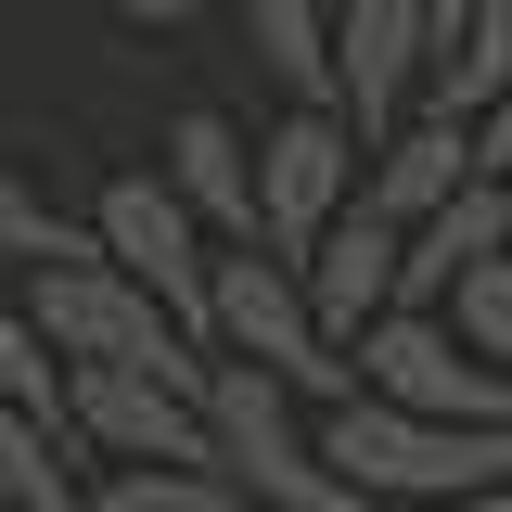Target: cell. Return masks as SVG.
<instances>
[{
  "instance_id": "obj_13",
  "label": "cell",
  "mask_w": 512,
  "mask_h": 512,
  "mask_svg": "<svg viewBox=\"0 0 512 512\" xmlns=\"http://www.w3.org/2000/svg\"><path fill=\"white\" fill-rule=\"evenodd\" d=\"M512 90V0H436V77H423V116L474 128Z\"/></svg>"
},
{
  "instance_id": "obj_4",
  "label": "cell",
  "mask_w": 512,
  "mask_h": 512,
  "mask_svg": "<svg viewBox=\"0 0 512 512\" xmlns=\"http://www.w3.org/2000/svg\"><path fill=\"white\" fill-rule=\"evenodd\" d=\"M205 359H231V372H269V384H295L308 410H333L346 397V359L320 346V320H308V282L282 269V256H218V282H205Z\"/></svg>"
},
{
  "instance_id": "obj_8",
  "label": "cell",
  "mask_w": 512,
  "mask_h": 512,
  "mask_svg": "<svg viewBox=\"0 0 512 512\" xmlns=\"http://www.w3.org/2000/svg\"><path fill=\"white\" fill-rule=\"evenodd\" d=\"M346 384L372 397V410H410V423H448V436H512V384L474 372L461 359V333L448 320H384V333H359L346 346Z\"/></svg>"
},
{
  "instance_id": "obj_2",
  "label": "cell",
  "mask_w": 512,
  "mask_h": 512,
  "mask_svg": "<svg viewBox=\"0 0 512 512\" xmlns=\"http://www.w3.org/2000/svg\"><path fill=\"white\" fill-rule=\"evenodd\" d=\"M13 308H26V333H39V346H52V372H141V384H180V397H205V372H218V359H205V346H192L154 295H128L103 256L39 269Z\"/></svg>"
},
{
  "instance_id": "obj_5",
  "label": "cell",
  "mask_w": 512,
  "mask_h": 512,
  "mask_svg": "<svg viewBox=\"0 0 512 512\" xmlns=\"http://www.w3.org/2000/svg\"><path fill=\"white\" fill-rule=\"evenodd\" d=\"M52 448L77 474H192L205 461V397L141 372H64L52 384Z\"/></svg>"
},
{
  "instance_id": "obj_12",
  "label": "cell",
  "mask_w": 512,
  "mask_h": 512,
  "mask_svg": "<svg viewBox=\"0 0 512 512\" xmlns=\"http://www.w3.org/2000/svg\"><path fill=\"white\" fill-rule=\"evenodd\" d=\"M474 180H487V167H474V128L410 116L397 141H372V180H359V205H372L384 231H423V218H448Z\"/></svg>"
},
{
  "instance_id": "obj_3",
  "label": "cell",
  "mask_w": 512,
  "mask_h": 512,
  "mask_svg": "<svg viewBox=\"0 0 512 512\" xmlns=\"http://www.w3.org/2000/svg\"><path fill=\"white\" fill-rule=\"evenodd\" d=\"M205 474L256 512H346L333 461H320V410L269 372H231V359L205 372Z\"/></svg>"
},
{
  "instance_id": "obj_15",
  "label": "cell",
  "mask_w": 512,
  "mask_h": 512,
  "mask_svg": "<svg viewBox=\"0 0 512 512\" xmlns=\"http://www.w3.org/2000/svg\"><path fill=\"white\" fill-rule=\"evenodd\" d=\"M0 256H13L26 282H39V269H64V256H90V218H64V205L26 180L13 154H0Z\"/></svg>"
},
{
  "instance_id": "obj_11",
  "label": "cell",
  "mask_w": 512,
  "mask_h": 512,
  "mask_svg": "<svg viewBox=\"0 0 512 512\" xmlns=\"http://www.w3.org/2000/svg\"><path fill=\"white\" fill-rule=\"evenodd\" d=\"M397 256H410V231H384L372 205H346V218L320 231V256L295 269V282H308V320H320V346H333V359H346L359 333H384V320H397Z\"/></svg>"
},
{
  "instance_id": "obj_18",
  "label": "cell",
  "mask_w": 512,
  "mask_h": 512,
  "mask_svg": "<svg viewBox=\"0 0 512 512\" xmlns=\"http://www.w3.org/2000/svg\"><path fill=\"white\" fill-rule=\"evenodd\" d=\"M0 52H13V13H0Z\"/></svg>"
},
{
  "instance_id": "obj_6",
  "label": "cell",
  "mask_w": 512,
  "mask_h": 512,
  "mask_svg": "<svg viewBox=\"0 0 512 512\" xmlns=\"http://www.w3.org/2000/svg\"><path fill=\"white\" fill-rule=\"evenodd\" d=\"M359 180H372V154L346 116H256V256L308 269L320 231L359 205Z\"/></svg>"
},
{
  "instance_id": "obj_16",
  "label": "cell",
  "mask_w": 512,
  "mask_h": 512,
  "mask_svg": "<svg viewBox=\"0 0 512 512\" xmlns=\"http://www.w3.org/2000/svg\"><path fill=\"white\" fill-rule=\"evenodd\" d=\"M436 320L461 333V359H474V372H500V384H512V256H500V269H474V282H461Z\"/></svg>"
},
{
  "instance_id": "obj_9",
  "label": "cell",
  "mask_w": 512,
  "mask_h": 512,
  "mask_svg": "<svg viewBox=\"0 0 512 512\" xmlns=\"http://www.w3.org/2000/svg\"><path fill=\"white\" fill-rule=\"evenodd\" d=\"M436 77V0H333V116L359 128V154L423 116Z\"/></svg>"
},
{
  "instance_id": "obj_7",
  "label": "cell",
  "mask_w": 512,
  "mask_h": 512,
  "mask_svg": "<svg viewBox=\"0 0 512 512\" xmlns=\"http://www.w3.org/2000/svg\"><path fill=\"white\" fill-rule=\"evenodd\" d=\"M90 256L116 269L128 295H154V308L205 346V282H218V244L180 218V192L154 180V167H116V180L90 192Z\"/></svg>"
},
{
  "instance_id": "obj_17",
  "label": "cell",
  "mask_w": 512,
  "mask_h": 512,
  "mask_svg": "<svg viewBox=\"0 0 512 512\" xmlns=\"http://www.w3.org/2000/svg\"><path fill=\"white\" fill-rule=\"evenodd\" d=\"M52 384H64V372H52V346H39V333H26V308L0 295V410L52 436Z\"/></svg>"
},
{
  "instance_id": "obj_10",
  "label": "cell",
  "mask_w": 512,
  "mask_h": 512,
  "mask_svg": "<svg viewBox=\"0 0 512 512\" xmlns=\"http://www.w3.org/2000/svg\"><path fill=\"white\" fill-rule=\"evenodd\" d=\"M154 180L180 192V218H192L218 256H244V244H256V128H244V116L180 103V116L154 128Z\"/></svg>"
},
{
  "instance_id": "obj_1",
  "label": "cell",
  "mask_w": 512,
  "mask_h": 512,
  "mask_svg": "<svg viewBox=\"0 0 512 512\" xmlns=\"http://www.w3.org/2000/svg\"><path fill=\"white\" fill-rule=\"evenodd\" d=\"M320 461H333L346 512H461L487 487H512V436H448V423L372 410L359 384L320 410Z\"/></svg>"
},
{
  "instance_id": "obj_14",
  "label": "cell",
  "mask_w": 512,
  "mask_h": 512,
  "mask_svg": "<svg viewBox=\"0 0 512 512\" xmlns=\"http://www.w3.org/2000/svg\"><path fill=\"white\" fill-rule=\"evenodd\" d=\"M244 52L269 77V116H333V13L320 0H256Z\"/></svg>"
}]
</instances>
